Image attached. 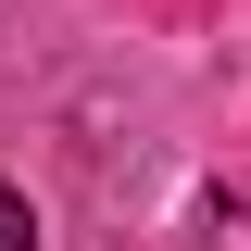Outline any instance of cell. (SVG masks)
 I'll return each instance as SVG.
<instances>
[{"instance_id":"obj_1","label":"cell","mask_w":251,"mask_h":251,"mask_svg":"<svg viewBox=\"0 0 251 251\" xmlns=\"http://www.w3.org/2000/svg\"><path fill=\"white\" fill-rule=\"evenodd\" d=\"M0 251H38V214H25V188H0Z\"/></svg>"}]
</instances>
